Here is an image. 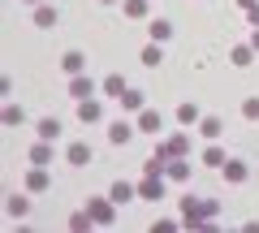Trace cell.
Returning <instances> with one entry per match:
<instances>
[{
    "instance_id": "cell-1",
    "label": "cell",
    "mask_w": 259,
    "mask_h": 233,
    "mask_svg": "<svg viewBox=\"0 0 259 233\" xmlns=\"http://www.w3.org/2000/svg\"><path fill=\"white\" fill-rule=\"evenodd\" d=\"M212 216H216V199H194V195L182 199V224H190V229H203Z\"/></svg>"
},
{
    "instance_id": "cell-2",
    "label": "cell",
    "mask_w": 259,
    "mask_h": 233,
    "mask_svg": "<svg viewBox=\"0 0 259 233\" xmlns=\"http://www.w3.org/2000/svg\"><path fill=\"white\" fill-rule=\"evenodd\" d=\"M139 195L143 199H164V181H160V173H147V177L139 181Z\"/></svg>"
},
{
    "instance_id": "cell-3",
    "label": "cell",
    "mask_w": 259,
    "mask_h": 233,
    "mask_svg": "<svg viewBox=\"0 0 259 233\" xmlns=\"http://www.w3.org/2000/svg\"><path fill=\"white\" fill-rule=\"evenodd\" d=\"M112 199H91V220L95 224H112Z\"/></svg>"
},
{
    "instance_id": "cell-4",
    "label": "cell",
    "mask_w": 259,
    "mask_h": 233,
    "mask_svg": "<svg viewBox=\"0 0 259 233\" xmlns=\"http://www.w3.org/2000/svg\"><path fill=\"white\" fill-rule=\"evenodd\" d=\"M225 181H229V186L246 181V164H242V160H225Z\"/></svg>"
},
{
    "instance_id": "cell-5",
    "label": "cell",
    "mask_w": 259,
    "mask_h": 233,
    "mask_svg": "<svg viewBox=\"0 0 259 233\" xmlns=\"http://www.w3.org/2000/svg\"><path fill=\"white\" fill-rule=\"evenodd\" d=\"M65 160H69V164H78V168H82L87 160H91V147H87V143H69V151H65Z\"/></svg>"
},
{
    "instance_id": "cell-6",
    "label": "cell",
    "mask_w": 259,
    "mask_h": 233,
    "mask_svg": "<svg viewBox=\"0 0 259 233\" xmlns=\"http://www.w3.org/2000/svg\"><path fill=\"white\" fill-rule=\"evenodd\" d=\"M164 177H168V181H186V177H190V164H186L182 156H177V160H168V168H164Z\"/></svg>"
},
{
    "instance_id": "cell-7",
    "label": "cell",
    "mask_w": 259,
    "mask_h": 233,
    "mask_svg": "<svg viewBox=\"0 0 259 233\" xmlns=\"http://www.w3.org/2000/svg\"><path fill=\"white\" fill-rule=\"evenodd\" d=\"M35 134H39V138H48V143H52V138H61V121H56V117H44Z\"/></svg>"
},
{
    "instance_id": "cell-8",
    "label": "cell",
    "mask_w": 259,
    "mask_h": 233,
    "mask_svg": "<svg viewBox=\"0 0 259 233\" xmlns=\"http://www.w3.org/2000/svg\"><path fill=\"white\" fill-rule=\"evenodd\" d=\"M134 195H139V186H130V181H117V186H112V203H130V199H134Z\"/></svg>"
},
{
    "instance_id": "cell-9",
    "label": "cell",
    "mask_w": 259,
    "mask_h": 233,
    "mask_svg": "<svg viewBox=\"0 0 259 233\" xmlns=\"http://www.w3.org/2000/svg\"><path fill=\"white\" fill-rule=\"evenodd\" d=\"M26 190H48V173H44V164H35L26 173Z\"/></svg>"
},
{
    "instance_id": "cell-10",
    "label": "cell",
    "mask_w": 259,
    "mask_h": 233,
    "mask_svg": "<svg viewBox=\"0 0 259 233\" xmlns=\"http://www.w3.org/2000/svg\"><path fill=\"white\" fill-rule=\"evenodd\" d=\"M121 108H125V112H139L143 108V91H130V86H125V91H121Z\"/></svg>"
},
{
    "instance_id": "cell-11",
    "label": "cell",
    "mask_w": 259,
    "mask_h": 233,
    "mask_svg": "<svg viewBox=\"0 0 259 233\" xmlns=\"http://www.w3.org/2000/svg\"><path fill=\"white\" fill-rule=\"evenodd\" d=\"M151 39L156 43H168L173 39V22H151Z\"/></svg>"
},
{
    "instance_id": "cell-12",
    "label": "cell",
    "mask_w": 259,
    "mask_h": 233,
    "mask_svg": "<svg viewBox=\"0 0 259 233\" xmlns=\"http://www.w3.org/2000/svg\"><path fill=\"white\" fill-rule=\"evenodd\" d=\"M199 134H203V138H221V117H203V121H199Z\"/></svg>"
},
{
    "instance_id": "cell-13",
    "label": "cell",
    "mask_w": 259,
    "mask_h": 233,
    "mask_svg": "<svg viewBox=\"0 0 259 233\" xmlns=\"http://www.w3.org/2000/svg\"><path fill=\"white\" fill-rule=\"evenodd\" d=\"M30 160H35V164H48V160H52V147H48V138H39L35 147H30Z\"/></svg>"
},
{
    "instance_id": "cell-14",
    "label": "cell",
    "mask_w": 259,
    "mask_h": 233,
    "mask_svg": "<svg viewBox=\"0 0 259 233\" xmlns=\"http://www.w3.org/2000/svg\"><path fill=\"white\" fill-rule=\"evenodd\" d=\"M61 65H65V74H82V52H65Z\"/></svg>"
},
{
    "instance_id": "cell-15",
    "label": "cell",
    "mask_w": 259,
    "mask_h": 233,
    "mask_svg": "<svg viewBox=\"0 0 259 233\" xmlns=\"http://www.w3.org/2000/svg\"><path fill=\"white\" fill-rule=\"evenodd\" d=\"M139 130L143 134H156L160 130V117H156V112H143V117H139Z\"/></svg>"
},
{
    "instance_id": "cell-16",
    "label": "cell",
    "mask_w": 259,
    "mask_h": 233,
    "mask_svg": "<svg viewBox=\"0 0 259 233\" xmlns=\"http://www.w3.org/2000/svg\"><path fill=\"white\" fill-rule=\"evenodd\" d=\"M108 138L117 143V147H121V143H130V125H125V121H117V125L108 130Z\"/></svg>"
},
{
    "instance_id": "cell-17",
    "label": "cell",
    "mask_w": 259,
    "mask_h": 233,
    "mask_svg": "<svg viewBox=\"0 0 259 233\" xmlns=\"http://www.w3.org/2000/svg\"><path fill=\"white\" fill-rule=\"evenodd\" d=\"M203 160H207L212 168H225V151H221V147H207V151H203Z\"/></svg>"
},
{
    "instance_id": "cell-18",
    "label": "cell",
    "mask_w": 259,
    "mask_h": 233,
    "mask_svg": "<svg viewBox=\"0 0 259 233\" xmlns=\"http://www.w3.org/2000/svg\"><path fill=\"white\" fill-rule=\"evenodd\" d=\"M255 61V48H233V65H250Z\"/></svg>"
},
{
    "instance_id": "cell-19",
    "label": "cell",
    "mask_w": 259,
    "mask_h": 233,
    "mask_svg": "<svg viewBox=\"0 0 259 233\" xmlns=\"http://www.w3.org/2000/svg\"><path fill=\"white\" fill-rule=\"evenodd\" d=\"M125 13L130 18H143V13H147V0H125Z\"/></svg>"
},
{
    "instance_id": "cell-20",
    "label": "cell",
    "mask_w": 259,
    "mask_h": 233,
    "mask_svg": "<svg viewBox=\"0 0 259 233\" xmlns=\"http://www.w3.org/2000/svg\"><path fill=\"white\" fill-rule=\"evenodd\" d=\"M177 121H199V108H194V104H182V108H177Z\"/></svg>"
},
{
    "instance_id": "cell-21",
    "label": "cell",
    "mask_w": 259,
    "mask_h": 233,
    "mask_svg": "<svg viewBox=\"0 0 259 233\" xmlns=\"http://www.w3.org/2000/svg\"><path fill=\"white\" fill-rule=\"evenodd\" d=\"M82 121H100V104H95V100L82 104Z\"/></svg>"
},
{
    "instance_id": "cell-22",
    "label": "cell",
    "mask_w": 259,
    "mask_h": 233,
    "mask_svg": "<svg viewBox=\"0 0 259 233\" xmlns=\"http://www.w3.org/2000/svg\"><path fill=\"white\" fill-rule=\"evenodd\" d=\"M121 91H125V82H121V78H117V74H112V78H108V82H104V95H121Z\"/></svg>"
},
{
    "instance_id": "cell-23",
    "label": "cell",
    "mask_w": 259,
    "mask_h": 233,
    "mask_svg": "<svg viewBox=\"0 0 259 233\" xmlns=\"http://www.w3.org/2000/svg\"><path fill=\"white\" fill-rule=\"evenodd\" d=\"M22 121V108L18 104H9V108H5V125H18Z\"/></svg>"
},
{
    "instance_id": "cell-24",
    "label": "cell",
    "mask_w": 259,
    "mask_h": 233,
    "mask_svg": "<svg viewBox=\"0 0 259 233\" xmlns=\"http://www.w3.org/2000/svg\"><path fill=\"white\" fill-rule=\"evenodd\" d=\"M69 91H74V95H78V100H87V95H91V82H87V78H78V82H74V86H69Z\"/></svg>"
},
{
    "instance_id": "cell-25",
    "label": "cell",
    "mask_w": 259,
    "mask_h": 233,
    "mask_svg": "<svg viewBox=\"0 0 259 233\" xmlns=\"http://www.w3.org/2000/svg\"><path fill=\"white\" fill-rule=\"evenodd\" d=\"M9 212H13V216H26V199L13 195V199H9Z\"/></svg>"
},
{
    "instance_id": "cell-26",
    "label": "cell",
    "mask_w": 259,
    "mask_h": 233,
    "mask_svg": "<svg viewBox=\"0 0 259 233\" xmlns=\"http://www.w3.org/2000/svg\"><path fill=\"white\" fill-rule=\"evenodd\" d=\"M35 22H39V26H52L56 13H52V9H39V13H35Z\"/></svg>"
},
{
    "instance_id": "cell-27",
    "label": "cell",
    "mask_w": 259,
    "mask_h": 233,
    "mask_svg": "<svg viewBox=\"0 0 259 233\" xmlns=\"http://www.w3.org/2000/svg\"><path fill=\"white\" fill-rule=\"evenodd\" d=\"M242 112H246L250 121H259V100H246V104H242Z\"/></svg>"
},
{
    "instance_id": "cell-28",
    "label": "cell",
    "mask_w": 259,
    "mask_h": 233,
    "mask_svg": "<svg viewBox=\"0 0 259 233\" xmlns=\"http://www.w3.org/2000/svg\"><path fill=\"white\" fill-rule=\"evenodd\" d=\"M255 52H259V35H255Z\"/></svg>"
},
{
    "instance_id": "cell-29",
    "label": "cell",
    "mask_w": 259,
    "mask_h": 233,
    "mask_svg": "<svg viewBox=\"0 0 259 233\" xmlns=\"http://www.w3.org/2000/svg\"><path fill=\"white\" fill-rule=\"evenodd\" d=\"M30 5H39V0H30Z\"/></svg>"
},
{
    "instance_id": "cell-30",
    "label": "cell",
    "mask_w": 259,
    "mask_h": 233,
    "mask_svg": "<svg viewBox=\"0 0 259 233\" xmlns=\"http://www.w3.org/2000/svg\"><path fill=\"white\" fill-rule=\"evenodd\" d=\"M104 5H112V0H104Z\"/></svg>"
}]
</instances>
